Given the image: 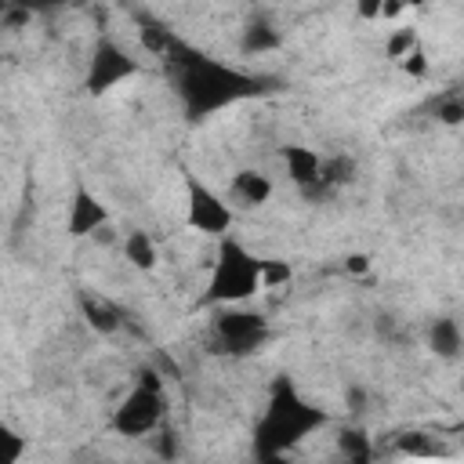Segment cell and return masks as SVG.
Here are the masks:
<instances>
[{"instance_id": "obj_5", "label": "cell", "mask_w": 464, "mask_h": 464, "mask_svg": "<svg viewBox=\"0 0 464 464\" xmlns=\"http://www.w3.org/2000/svg\"><path fill=\"white\" fill-rule=\"evenodd\" d=\"M268 337V326L257 312H221L214 319V341H218V352H232V355H246L254 348H261Z\"/></svg>"}, {"instance_id": "obj_4", "label": "cell", "mask_w": 464, "mask_h": 464, "mask_svg": "<svg viewBox=\"0 0 464 464\" xmlns=\"http://www.w3.org/2000/svg\"><path fill=\"white\" fill-rule=\"evenodd\" d=\"M163 410H167V402H163V384H160L156 370H141V373H138V384H134V388L127 392V399L116 406L112 428H116L120 435H127V439H141V435H149V431L160 428Z\"/></svg>"}, {"instance_id": "obj_8", "label": "cell", "mask_w": 464, "mask_h": 464, "mask_svg": "<svg viewBox=\"0 0 464 464\" xmlns=\"http://www.w3.org/2000/svg\"><path fill=\"white\" fill-rule=\"evenodd\" d=\"M283 163H286V170H290V181H294L304 196L323 192V185H319V170H323L319 152H312V149H304V145H286V149H283Z\"/></svg>"}, {"instance_id": "obj_20", "label": "cell", "mask_w": 464, "mask_h": 464, "mask_svg": "<svg viewBox=\"0 0 464 464\" xmlns=\"http://www.w3.org/2000/svg\"><path fill=\"white\" fill-rule=\"evenodd\" d=\"M402 69H406V72H413V76H424V72H428L424 51H420V47H417V51H410V54L402 58Z\"/></svg>"}, {"instance_id": "obj_18", "label": "cell", "mask_w": 464, "mask_h": 464, "mask_svg": "<svg viewBox=\"0 0 464 464\" xmlns=\"http://www.w3.org/2000/svg\"><path fill=\"white\" fill-rule=\"evenodd\" d=\"M395 446H399V453H406V457H435V453H439V442H431V439L420 435V431H406V435H399Z\"/></svg>"}, {"instance_id": "obj_19", "label": "cell", "mask_w": 464, "mask_h": 464, "mask_svg": "<svg viewBox=\"0 0 464 464\" xmlns=\"http://www.w3.org/2000/svg\"><path fill=\"white\" fill-rule=\"evenodd\" d=\"M286 279H290V265L261 261V290H265V286H276V283H286Z\"/></svg>"}, {"instance_id": "obj_1", "label": "cell", "mask_w": 464, "mask_h": 464, "mask_svg": "<svg viewBox=\"0 0 464 464\" xmlns=\"http://www.w3.org/2000/svg\"><path fill=\"white\" fill-rule=\"evenodd\" d=\"M167 65H170V76H174V87H178V98L185 105V112L192 120L199 116H210L232 102H243L250 94L261 91V80L243 72V69H232L210 54H199L196 47L181 44L178 36L167 44V51L160 54Z\"/></svg>"}, {"instance_id": "obj_17", "label": "cell", "mask_w": 464, "mask_h": 464, "mask_svg": "<svg viewBox=\"0 0 464 464\" xmlns=\"http://www.w3.org/2000/svg\"><path fill=\"white\" fill-rule=\"evenodd\" d=\"M410 51H417V29L413 25H395L388 36V58L402 62Z\"/></svg>"}, {"instance_id": "obj_23", "label": "cell", "mask_w": 464, "mask_h": 464, "mask_svg": "<svg viewBox=\"0 0 464 464\" xmlns=\"http://www.w3.org/2000/svg\"><path fill=\"white\" fill-rule=\"evenodd\" d=\"M348 268H352V272H366V257H362V254H352V257H348Z\"/></svg>"}, {"instance_id": "obj_21", "label": "cell", "mask_w": 464, "mask_h": 464, "mask_svg": "<svg viewBox=\"0 0 464 464\" xmlns=\"http://www.w3.org/2000/svg\"><path fill=\"white\" fill-rule=\"evenodd\" d=\"M439 116H442L446 123H457V120L464 116V105H460L457 98H450V102H442V105H439Z\"/></svg>"}, {"instance_id": "obj_12", "label": "cell", "mask_w": 464, "mask_h": 464, "mask_svg": "<svg viewBox=\"0 0 464 464\" xmlns=\"http://www.w3.org/2000/svg\"><path fill=\"white\" fill-rule=\"evenodd\" d=\"M428 344H431L435 355L457 359V352H460V326H457V319H435L431 334H428Z\"/></svg>"}, {"instance_id": "obj_6", "label": "cell", "mask_w": 464, "mask_h": 464, "mask_svg": "<svg viewBox=\"0 0 464 464\" xmlns=\"http://www.w3.org/2000/svg\"><path fill=\"white\" fill-rule=\"evenodd\" d=\"M134 72H138V62H134L120 44L102 40V44L94 47L91 62H87V91H91V94H105V91H112L116 83L130 80Z\"/></svg>"}, {"instance_id": "obj_2", "label": "cell", "mask_w": 464, "mask_h": 464, "mask_svg": "<svg viewBox=\"0 0 464 464\" xmlns=\"http://www.w3.org/2000/svg\"><path fill=\"white\" fill-rule=\"evenodd\" d=\"M323 424H326V413L319 406L304 402L297 395V388L283 377V381H276L268 406L254 428V450L257 453H286Z\"/></svg>"}, {"instance_id": "obj_14", "label": "cell", "mask_w": 464, "mask_h": 464, "mask_svg": "<svg viewBox=\"0 0 464 464\" xmlns=\"http://www.w3.org/2000/svg\"><path fill=\"white\" fill-rule=\"evenodd\" d=\"M123 254H127V261L138 265V268H152V265H156V243H152L145 232H130V236L123 239Z\"/></svg>"}, {"instance_id": "obj_3", "label": "cell", "mask_w": 464, "mask_h": 464, "mask_svg": "<svg viewBox=\"0 0 464 464\" xmlns=\"http://www.w3.org/2000/svg\"><path fill=\"white\" fill-rule=\"evenodd\" d=\"M257 290H261V257H254L236 239H221L203 301L207 304H239V301H250Z\"/></svg>"}, {"instance_id": "obj_10", "label": "cell", "mask_w": 464, "mask_h": 464, "mask_svg": "<svg viewBox=\"0 0 464 464\" xmlns=\"http://www.w3.org/2000/svg\"><path fill=\"white\" fill-rule=\"evenodd\" d=\"M228 196H232L239 207H261V203H268V196H272V181H268V174H261V170H239V174H232V181H228Z\"/></svg>"}, {"instance_id": "obj_16", "label": "cell", "mask_w": 464, "mask_h": 464, "mask_svg": "<svg viewBox=\"0 0 464 464\" xmlns=\"http://www.w3.org/2000/svg\"><path fill=\"white\" fill-rule=\"evenodd\" d=\"M22 453H25V439L7 420H0V464H18Z\"/></svg>"}, {"instance_id": "obj_13", "label": "cell", "mask_w": 464, "mask_h": 464, "mask_svg": "<svg viewBox=\"0 0 464 464\" xmlns=\"http://www.w3.org/2000/svg\"><path fill=\"white\" fill-rule=\"evenodd\" d=\"M279 47V33L268 25V22H254L243 29V51L246 54H265V51H276Z\"/></svg>"}, {"instance_id": "obj_7", "label": "cell", "mask_w": 464, "mask_h": 464, "mask_svg": "<svg viewBox=\"0 0 464 464\" xmlns=\"http://www.w3.org/2000/svg\"><path fill=\"white\" fill-rule=\"evenodd\" d=\"M188 225L203 236H225L232 225V207L199 178H188Z\"/></svg>"}, {"instance_id": "obj_11", "label": "cell", "mask_w": 464, "mask_h": 464, "mask_svg": "<svg viewBox=\"0 0 464 464\" xmlns=\"http://www.w3.org/2000/svg\"><path fill=\"white\" fill-rule=\"evenodd\" d=\"M337 453L341 464H373V442L362 428H344L337 435Z\"/></svg>"}, {"instance_id": "obj_9", "label": "cell", "mask_w": 464, "mask_h": 464, "mask_svg": "<svg viewBox=\"0 0 464 464\" xmlns=\"http://www.w3.org/2000/svg\"><path fill=\"white\" fill-rule=\"evenodd\" d=\"M109 221V210L87 192V188H80L76 196H72V207H69V236H91V232H98L102 225Z\"/></svg>"}, {"instance_id": "obj_22", "label": "cell", "mask_w": 464, "mask_h": 464, "mask_svg": "<svg viewBox=\"0 0 464 464\" xmlns=\"http://www.w3.org/2000/svg\"><path fill=\"white\" fill-rule=\"evenodd\" d=\"M254 464H294L286 453H257V460Z\"/></svg>"}, {"instance_id": "obj_15", "label": "cell", "mask_w": 464, "mask_h": 464, "mask_svg": "<svg viewBox=\"0 0 464 464\" xmlns=\"http://www.w3.org/2000/svg\"><path fill=\"white\" fill-rule=\"evenodd\" d=\"M83 312H87V323H91L94 330H102V334H109V330L120 326V315H116L112 304H102V301H94V297H83Z\"/></svg>"}]
</instances>
